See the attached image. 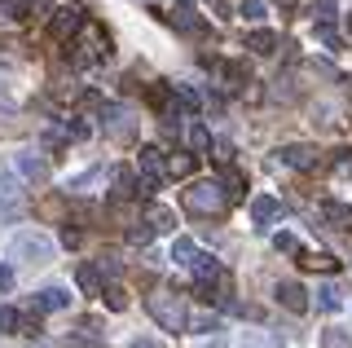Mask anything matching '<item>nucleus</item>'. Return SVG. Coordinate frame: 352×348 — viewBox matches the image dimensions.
I'll return each mask as SVG.
<instances>
[{
  "instance_id": "nucleus-1",
  "label": "nucleus",
  "mask_w": 352,
  "mask_h": 348,
  "mask_svg": "<svg viewBox=\"0 0 352 348\" xmlns=\"http://www.w3.org/2000/svg\"><path fill=\"white\" fill-rule=\"evenodd\" d=\"M146 309H150V318L159 322L163 331H185V326H190V313H185L181 296H172V291H154V296L146 300Z\"/></svg>"
},
{
  "instance_id": "nucleus-2",
  "label": "nucleus",
  "mask_w": 352,
  "mask_h": 348,
  "mask_svg": "<svg viewBox=\"0 0 352 348\" xmlns=\"http://www.w3.org/2000/svg\"><path fill=\"white\" fill-rule=\"evenodd\" d=\"M225 190H220V181H194L190 190H185V208L194 216H220L225 212Z\"/></svg>"
},
{
  "instance_id": "nucleus-3",
  "label": "nucleus",
  "mask_w": 352,
  "mask_h": 348,
  "mask_svg": "<svg viewBox=\"0 0 352 348\" xmlns=\"http://www.w3.org/2000/svg\"><path fill=\"white\" fill-rule=\"evenodd\" d=\"M9 256L22 260V265H31V269H40V265H49V260H53V243L40 230H22L14 238V247H9Z\"/></svg>"
},
{
  "instance_id": "nucleus-4",
  "label": "nucleus",
  "mask_w": 352,
  "mask_h": 348,
  "mask_svg": "<svg viewBox=\"0 0 352 348\" xmlns=\"http://www.w3.org/2000/svg\"><path fill=\"white\" fill-rule=\"evenodd\" d=\"M80 45H71L75 53H71V62H75V67H88V62H102V58H110V36H106V31L102 27H97V23H84L80 27Z\"/></svg>"
},
{
  "instance_id": "nucleus-5",
  "label": "nucleus",
  "mask_w": 352,
  "mask_h": 348,
  "mask_svg": "<svg viewBox=\"0 0 352 348\" xmlns=\"http://www.w3.org/2000/svg\"><path fill=\"white\" fill-rule=\"evenodd\" d=\"M22 208H27V190L9 172H0V221H18Z\"/></svg>"
},
{
  "instance_id": "nucleus-6",
  "label": "nucleus",
  "mask_w": 352,
  "mask_h": 348,
  "mask_svg": "<svg viewBox=\"0 0 352 348\" xmlns=\"http://www.w3.org/2000/svg\"><path fill=\"white\" fill-rule=\"evenodd\" d=\"M150 190H154V181L141 177V168H115V194L119 199H141Z\"/></svg>"
},
{
  "instance_id": "nucleus-7",
  "label": "nucleus",
  "mask_w": 352,
  "mask_h": 348,
  "mask_svg": "<svg viewBox=\"0 0 352 348\" xmlns=\"http://www.w3.org/2000/svg\"><path fill=\"white\" fill-rule=\"evenodd\" d=\"M102 119H106V133L115 141H132V137H137V124H132V115L124 111V106H106Z\"/></svg>"
},
{
  "instance_id": "nucleus-8",
  "label": "nucleus",
  "mask_w": 352,
  "mask_h": 348,
  "mask_svg": "<svg viewBox=\"0 0 352 348\" xmlns=\"http://www.w3.org/2000/svg\"><path fill=\"white\" fill-rule=\"evenodd\" d=\"M84 27V14L75 5H62L58 14H53V23H49V31H53V40H66V36H75V31Z\"/></svg>"
},
{
  "instance_id": "nucleus-9",
  "label": "nucleus",
  "mask_w": 352,
  "mask_h": 348,
  "mask_svg": "<svg viewBox=\"0 0 352 348\" xmlns=\"http://www.w3.org/2000/svg\"><path fill=\"white\" fill-rule=\"evenodd\" d=\"M278 159L286 163V168H300V172H313L317 163H322V155H317L313 146H282Z\"/></svg>"
},
{
  "instance_id": "nucleus-10",
  "label": "nucleus",
  "mask_w": 352,
  "mask_h": 348,
  "mask_svg": "<svg viewBox=\"0 0 352 348\" xmlns=\"http://www.w3.org/2000/svg\"><path fill=\"white\" fill-rule=\"evenodd\" d=\"M137 168L146 172V177L154 181V186H159V181L168 177V163H163V150H159V146H141V155H137Z\"/></svg>"
},
{
  "instance_id": "nucleus-11",
  "label": "nucleus",
  "mask_w": 352,
  "mask_h": 348,
  "mask_svg": "<svg viewBox=\"0 0 352 348\" xmlns=\"http://www.w3.org/2000/svg\"><path fill=\"white\" fill-rule=\"evenodd\" d=\"M58 309H71V291H62V287L36 291V313H58Z\"/></svg>"
},
{
  "instance_id": "nucleus-12",
  "label": "nucleus",
  "mask_w": 352,
  "mask_h": 348,
  "mask_svg": "<svg viewBox=\"0 0 352 348\" xmlns=\"http://www.w3.org/2000/svg\"><path fill=\"white\" fill-rule=\"evenodd\" d=\"M18 172L27 181H49V159H40L36 150H22V155H18Z\"/></svg>"
},
{
  "instance_id": "nucleus-13",
  "label": "nucleus",
  "mask_w": 352,
  "mask_h": 348,
  "mask_svg": "<svg viewBox=\"0 0 352 348\" xmlns=\"http://www.w3.org/2000/svg\"><path fill=\"white\" fill-rule=\"evenodd\" d=\"M278 304H286L291 313H308V291L300 282H282L278 287Z\"/></svg>"
},
{
  "instance_id": "nucleus-14",
  "label": "nucleus",
  "mask_w": 352,
  "mask_h": 348,
  "mask_svg": "<svg viewBox=\"0 0 352 348\" xmlns=\"http://www.w3.org/2000/svg\"><path fill=\"white\" fill-rule=\"evenodd\" d=\"M278 216H282V203L273 199V194L251 199V221H256V225H269V221H278Z\"/></svg>"
},
{
  "instance_id": "nucleus-15",
  "label": "nucleus",
  "mask_w": 352,
  "mask_h": 348,
  "mask_svg": "<svg viewBox=\"0 0 352 348\" xmlns=\"http://www.w3.org/2000/svg\"><path fill=\"white\" fill-rule=\"evenodd\" d=\"M317 216H322L330 230H348V225H352V208H344V203H322Z\"/></svg>"
},
{
  "instance_id": "nucleus-16",
  "label": "nucleus",
  "mask_w": 352,
  "mask_h": 348,
  "mask_svg": "<svg viewBox=\"0 0 352 348\" xmlns=\"http://www.w3.org/2000/svg\"><path fill=\"white\" fill-rule=\"evenodd\" d=\"M146 221L154 225V234L176 230V212H172V208H163V203H150V208H146Z\"/></svg>"
},
{
  "instance_id": "nucleus-17",
  "label": "nucleus",
  "mask_w": 352,
  "mask_h": 348,
  "mask_svg": "<svg viewBox=\"0 0 352 348\" xmlns=\"http://www.w3.org/2000/svg\"><path fill=\"white\" fill-rule=\"evenodd\" d=\"M295 256H300L304 269H326V274H335V269H339V260L330 256V252H295Z\"/></svg>"
},
{
  "instance_id": "nucleus-18",
  "label": "nucleus",
  "mask_w": 352,
  "mask_h": 348,
  "mask_svg": "<svg viewBox=\"0 0 352 348\" xmlns=\"http://www.w3.org/2000/svg\"><path fill=\"white\" fill-rule=\"evenodd\" d=\"M242 348H286L273 331H242Z\"/></svg>"
},
{
  "instance_id": "nucleus-19",
  "label": "nucleus",
  "mask_w": 352,
  "mask_h": 348,
  "mask_svg": "<svg viewBox=\"0 0 352 348\" xmlns=\"http://www.w3.org/2000/svg\"><path fill=\"white\" fill-rule=\"evenodd\" d=\"M242 186H247V181H242L238 168H225V172H220V190H225V199H242Z\"/></svg>"
},
{
  "instance_id": "nucleus-20",
  "label": "nucleus",
  "mask_w": 352,
  "mask_h": 348,
  "mask_svg": "<svg viewBox=\"0 0 352 348\" xmlns=\"http://www.w3.org/2000/svg\"><path fill=\"white\" fill-rule=\"evenodd\" d=\"M80 287H84V296H102V269L80 265Z\"/></svg>"
},
{
  "instance_id": "nucleus-21",
  "label": "nucleus",
  "mask_w": 352,
  "mask_h": 348,
  "mask_svg": "<svg viewBox=\"0 0 352 348\" xmlns=\"http://www.w3.org/2000/svg\"><path fill=\"white\" fill-rule=\"evenodd\" d=\"M190 269H194V278H220V265H216L212 256H203V252H194Z\"/></svg>"
},
{
  "instance_id": "nucleus-22",
  "label": "nucleus",
  "mask_w": 352,
  "mask_h": 348,
  "mask_svg": "<svg viewBox=\"0 0 352 348\" xmlns=\"http://www.w3.org/2000/svg\"><path fill=\"white\" fill-rule=\"evenodd\" d=\"M282 40L273 36V31H251V40H247V49H256V53H273Z\"/></svg>"
},
{
  "instance_id": "nucleus-23",
  "label": "nucleus",
  "mask_w": 352,
  "mask_h": 348,
  "mask_svg": "<svg viewBox=\"0 0 352 348\" xmlns=\"http://www.w3.org/2000/svg\"><path fill=\"white\" fill-rule=\"evenodd\" d=\"M339 296H344V291H339V287H317V304H322L326 313H335L339 304H344V300H339Z\"/></svg>"
},
{
  "instance_id": "nucleus-24",
  "label": "nucleus",
  "mask_w": 352,
  "mask_h": 348,
  "mask_svg": "<svg viewBox=\"0 0 352 348\" xmlns=\"http://www.w3.org/2000/svg\"><path fill=\"white\" fill-rule=\"evenodd\" d=\"M194 252H198V247L190 243V238H176V243H172V260H176V265H190Z\"/></svg>"
},
{
  "instance_id": "nucleus-25",
  "label": "nucleus",
  "mask_w": 352,
  "mask_h": 348,
  "mask_svg": "<svg viewBox=\"0 0 352 348\" xmlns=\"http://www.w3.org/2000/svg\"><path fill=\"white\" fill-rule=\"evenodd\" d=\"M172 27H181V31H190V36H194V31H203V23H198V18L190 14V9H176V14H172Z\"/></svg>"
},
{
  "instance_id": "nucleus-26",
  "label": "nucleus",
  "mask_w": 352,
  "mask_h": 348,
  "mask_svg": "<svg viewBox=\"0 0 352 348\" xmlns=\"http://www.w3.org/2000/svg\"><path fill=\"white\" fill-rule=\"evenodd\" d=\"M330 18H335V0H313V23L326 27Z\"/></svg>"
},
{
  "instance_id": "nucleus-27",
  "label": "nucleus",
  "mask_w": 352,
  "mask_h": 348,
  "mask_svg": "<svg viewBox=\"0 0 352 348\" xmlns=\"http://www.w3.org/2000/svg\"><path fill=\"white\" fill-rule=\"evenodd\" d=\"M102 296H106V304H110L115 313H124V309H128V296H124V287H102Z\"/></svg>"
},
{
  "instance_id": "nucleus-28",
  "label": "nucleus",
  "mask_w": 352,
  "mask_h": 348,
  "mask_svg": "<svg viewBox=\"0 0 352 348\" xmlns=\"http://www.w3.org/2000/svg\"><path fill=\"white\" fill-rule=\"evenodd\" d=\"M150 238H154V225H150V221L137 225V230H128V243H132V247H150Z\"/></svg>"
},
{
  "instance_id": "nucleus-29",
  "label": "nucleus",
  "mask_w": 352,
  "mask_h": 348,
  "mask_svg": "<svg viewBox=\"0 0 352 348\" xmlns=\"http://www.w3.org/2000/svg\"><path fill=\"white\" fill-rule=\"evenodd\" d=\"M168 172H172V177H190V172H194V155H181V159L172 155V163H168Z\"/></svg>"
},
{
  "instance_id": "nucleus-30",
  "label": "nucleus",
  "mask_w": 352,
  "mask_h": 348,
  "mask_svg": "<svg viewBox=\"0 0 352 348\" xmlns=\"http://www.w3.org/2000/svg\"><path fill=\"white\" fill-rule=\"evenodd\" d=\"M242 18H247V23H260L264 18V0H242V9H238Z\"/></svg>"
},
{
  "instance_id": "nucleus-31",
  "label": "nucleus",
  "mask_w": 352,
  "mask_h": 348,
  "mask_svg": "<svg viewBox=\"0 0 352 348\" xmlns=\"http://www.w3.org/2000/svg\"><path fill=\"white\" fill-rule=\"evenodd\" d=\"M18 326H22V318H18L14 309H0V335H14Z\"/></svg>"
},
{
  "instance_id": "nucleus-32",
  "label": "nucleus",
  "mask_w": 352,
  "mask_h": 348,
  "mask_svg": "<svg viewBox=\"0 0 352 348\" xmlns=\"http://www.w3.org/2000/svg\"><path fill=\"white\" fill-rule=\"evenodd\" d=\"M322 348H352V340L344 331H322Z\"/></svg>"
},
{
  "instance_id": "nucleus-33",
  "label": "nucleus",
  "mask_w": 352,
  "mask_h": 348,
  "mask_svg": "<svg viewBox=\"0 0 352 348\" xmlns=\"http://www.w3.org/2000/svg\"><path fill=\"white\" fill-rule=\"evenodd\" d=\"M75 326H80V335H84V340H102V322H97V318H80Z\"/></svg>"
},
{
  "instance_id": "nucleus-34",
  "label": "nucleus",
  "mask_w": 352,
  "mask_h": 348,
  "mask_svg": "<svg viewBox=\"0 0 352 348\" xmlns=\"http://www.w3.org/2000/svg\"><path fill=\"white\" fill-rule=\"evenodd\" d=\"M273 247H278V252H300V243H295V234H278V238H273Z\"/></svg>"
},
{
  "instance_id": "nucleus-35",
  "label": "nucleus",
  "mask_w": 352,
  "mask_h": 348,
  "mask_svg": "<svg viewBox=\"0 0 352 348\" xmlns=\"http://www.w3.org/2000/svg\"><path fill=\"white\" fill-rule=\"evenodd\" d=\"M190 146H194V150H207V146H212V137H207V128H194V133H190Z\"/></svg>"
},
{
  "instance_id": "nucleus-36",
  "label": "nucleus",
  "mask_w": 352,
  "mask_h": 348,
  "mask_svg": "<svg viewBox=\"0 0 352 348\" xmlns=\"http://www.w3.org/2000/svg\"><path fill=\"white\" fill-rule=\"evenodd\" d=\"M9 291H14V269L0 265V296H9Z\"/></svg>"
},
{
  "instance_id": "nucleus-37",
  "label": "nucleus",
  "mask_w": 352,
  "mask_h": 348,
  "mask_svg": "<svg viewBox=\"0 0 352 348\" xmlns=\"http://www.w3.org/2000/svg\"><path fill=\"white\" fill-rule=\"evenodd\" d=\"M190 326H194V331H203V335H212V331H220V322H216V318H194Z\"/></svg>"
},
{
  "instance_id": "nucleus-38",
  "label": "nucleus",
  "mask_w": 352,
  "mask_h": 348,
  "mask_svg": "<svg viewBox=\"0 0 352 348\" xmlns=\"http://www.w3.org/2000/svg\"><path fill=\"white\" fill-rule=\"evenodd\" d=\"M97 269H102L106 278H115V274H119V260H115V256H102V260H97Z\"/></svg>"
},
{
  "instance_id": "nucleus-39",
  "label": "nucleus",
  "mask_w": 352,
  "mask_h": 348,
  "mask_svg": "<svg viewBox=\"0 0 352 348\" xmlns=\"http://www.w3.org/2000/svg\"><path fill=\"white\" fill-rule=\"evenodd\" d=\"M22 124H14V115H0V137H14Z\"/></svg>"
},
{
  "instance_id": "nucleus-40",
  "label": "nucleus",
  "mask_w": 352,
  "mask_h": 348,
  "mask_svg": "<svg viewBox=\"0 0 352 348\" xmlns=\"http://www.w3.org/2000/svg\"><path fill=\"white\" fill-rule=\"evenodd\" d=\"M40 212H44V216H62V199H44Z\"/></svg>"
},
{
  "instance_id": "nucleus-41",
  "label": "nucleus",
  "mask_w": 352,
  "mask_h": 348,
  "mask_svg": "<svg viewBox=\"0 0 352 348\" xmlns=\"http://www.w3.org/2000/svg\"><path fill=\"white\" fill-rule=\"evenodd\" d=\"M335 168H339V172H348V168H352V150H339V159H335Z\"/></svg>"
},
{
  "instance_id": "nucleus-42",
  "label": "nucleus",
  "mask_w": 352,
  "mask_h": 348,
  "mask_svg": "<svg viewBox=\"0 0 352 348\" xmlns=\"http://www.w3.org/2000/svg\"><path fill=\"white\" fill-rule=\"evenodd\" d=\"M62 243L75 247V243H80V230H71V225H66V230H62Z\"/></svg>"
},
{
  "instance_id": "nucleus-43",
  "label": "nucleus",
  "mask_w": 352,
  "mask_h": 348,
  "mask_svg": "<svg viewBox=\"0 0 352 348\" xmlns=\"http://www.w3.org/2000/svg\"><path fill=\"white\" fill-rule=\"evenodd\" d=\"M322 45H326V49H339V36H335V31H326V27H322Z\"/></svg>"
},
{
  "instance_id": "nucleus-44",
  "label": "nucleus",
  "mask_w": 352,
  "mask_h": 348,
  "mask_svg": "<svg viewBox=\"0 0 352 348\" xmlns=\"http://www.w3.org/2000/svg\"><path fill=\"white\" fill-rule=\"evenodd\" d=\"M27 9H31V14H40V18H44V14H49V0H31Z\"/></svg>"
},
{
  "instance_id": "nucleus-45",
  "label": "nucleus",
  "mask_w": 352,
  "mask_h": 348,
  "mask_svg": "<svg viewBox=\"0 0 352 348\" xmlns=\"http://www.w3.org/2000/svg\"><path fill=\"white\" fill-rule=\"evenodd\" d=\"M128 348H163V344H159V340H150V335H146V340H132Z\"/></svg>"
},
{
  "instance_id": "nucleus-46",
  "label": "nucleus",
  "mask_w": 352,
  "mask_h": 348,
  "mask_svg": "<svg viewBox=\"0 0 352 348\" xmlns=\"http://www.w3.org/2000/svg\"><path fill=\"white\" fill-rule=\"evenodd\" d=\"M207 348H229V344H225V340H212V344H207Z\"/></svg>"
},
{
  "instance_id": "nucleus-47",
  "label": "nucleus",
  "mask_w": 352,
  "mask_h": 348,
  "mask_svg": "<svg viewBox=\"0 0 352 348\" xmlns=\"http://www.w3.org/2000/svg\"><path fill=\"white\" fill-rule=\"evenodd\" d=\"M348 36H352V14H348Z\"/></svg>"
},
{
  "instance_id": "nucleus-48",
  "label": "nucleus",
  "mask_w": 352,
  "mask_h": 348,
  "mask_svg": "<svg viewBox=\"0 0 352 348\" xmlns=\"http://www.w3.org/2000/svg\"><path fill=\"white\" fill-rule=\"evenodd\" d=\"M282 5H291V0H282Z\"/></svg>"
}]
</instances>
